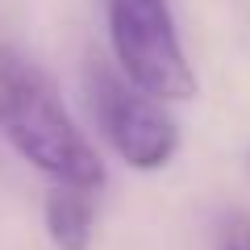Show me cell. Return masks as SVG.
Segmentation results:
<instances>
[{
    "mask_svg": "<svg viewBox=\"0 0 250 250\" xmlns=\"http://www.w3.org/2000/svg\"><path fill=\"white\" fill-rule=\"evenodd\" d=\"M0 129L21 150V159L50 179L83 188L104 184V163L75 129L54 80L13 46H0Z\"/></svg>",
    "mask_w": 250,
    "mask_h": 250,
    "instance_id": "cell-1",
    "label": "cell"
},
{
    "mask_svg": "<svg viewBox=\"0 0 250 250\" xmlns=\"http://www.w3.org/2000/svg\"><path fill=\"white\" fill-rule=\"evenodd\" d=\"M117 67L154 100L196 96V75L179 46L167 0H104Z\"/></svg>",
    "mask_w": 250,
    "mask_h": 250,
    "instance_id": "cell-2",
    "label": "cell"
},
{
    "mask_svg": "<svg viewBox=\"0 0 250 250\" xmlns=\"http://www.w3.org/2000/svg\"><path fill=\"white\" fill-rule=\"evenodd\" d=\"M88 96H92V113H96L104 138L129 167L159 171L171 163V154L179 146L175 121L125 71H113L104 62H88Z\"/></svg>",
    "mask_w": 250,
    "mask_h": 250,
    "instance_id": "cell-3",
    "label": "cell"
},
{
    "mask_svg": "<svg viewBox=\"0 0 250 250\" xmlns=\"http://www.w3.org/2000/svg\"><path fill=\"white\" fill-rule=\"evenodd\" d=\"M96 188L67 184L54 179L46 192V233L59 250H88L92 246V221H96V205H92Z\"/></svg>",
    "mask_w": 250,
    "mask_h": 250,
    "instance_id": "cell-4",
    "label": "cell"
},
{
    "mask_svg": "<svg viewBox=\"0 0 250 250\" xmlns=\"http://www.w3.org/2000/svg\"><path fill=\"white\" fill-rule=\"evenodd\" d=\"M225 250H250V221H233L225 233Z\"/></svg>",
    "mask_w": 250,
    "mask_h": 250,
    "instance_id": "cell-5",
    "label": "cell"
}]
</instances>
